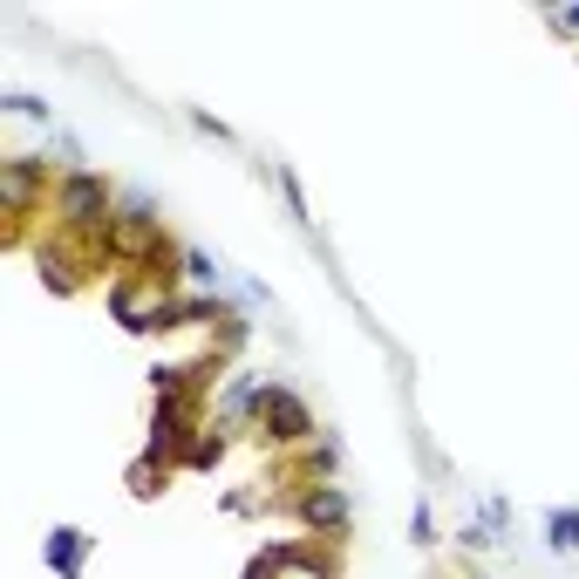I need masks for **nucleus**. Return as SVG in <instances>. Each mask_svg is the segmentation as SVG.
<instances>
[{
	"instance_id": "4",
	"label": "nucleus",
	"mask_w": 579,
	"mask_h": 579,
	"mask_svg": "<svg viewBox=\"0 0 579 579\" xmlns=\"http://www.w3.org/2000/svg\"><path fill=\"white\" fill-rule=\"evenodd\" d=\"M300 518H307L314 532H327V539H348V491L307 484V491H300Z\"/></svg>"
},
{
	"instance_id": "15",
	"label": "nucleus",
	"mask_w": 579,
	"mask_h": 579,
	"mask_svg": "<svg viewBox=\"0 0 579 579\" xmlns=\"http://www.w3.org/2000/svg\"><path fill=\"white\" fill-rule=\"evenodd\" d=\"M552 28H579V8H566V14H552Z\"/></svg>"
},
{
	"instance_id": "5",
	"label": "nucleus",
	"mask_w": 579,
	"mask_h": 579,
	"mask_svg": "<svg viewBox=\"0 0 579 579\" xmlns=\"http://www.w3.org/2000/svg\"><path fill=\"white\" fill-rule=\"evenodd\" d=\"M83 559H89V532L83 525H55V532H48V566L62 579H83Z\"/></svg>"
},
{
	"instance_id": "8",
	"label": "nucleus",
	"mask_w": 579,
	"mask_h": 579,
	"mask_svg": "<svg viewBox=\"0 0 579 579\" xmlns=\"http://www.w3.org/2000/svg\"><path fill=\"white\" fill-rule=\"evenodd\" d=\"M41 280L55 287V293H75V266H68V253H41Z\"/></svg>"
},
{
	"instance_id": "2",
	"label": "nucleus",
	"mask_w": 579,
	"mask_h": 579,
	"mask_svg": "<svg viewBox=\"0 0 579 579\" xmlns=\"http://www.w3.org/2000/svg\"><path fill=\"white\" fill-rule=\"evenodd\" d=\"M55 164H48V158H8V164H0V198H8V212L14 218H28L35 205H41V191L48 198H55Z\"/></svg>"
},
{
	"instance_id": "7",
	"label": "nucleus",
	"mask_w": 579,
	"mask_h": 579,
	"mask_svg": "<svg viewBox=\"0 0 579 579\" xmlns=\"http://www.w3.org/2000/svg\"><path fill=\"white\" fill-rule=\"evenodd\" d=\"M158 477H171V464H164V457H150V450H143V457L130 464V491H137V498H158Z\"/></svg>"
},
{
	"instance_id": "3",
	"label": "nucleus",
	"mask_w": 579,
	"mask_h": 579,
	"mask_svg": "<svg viewBox=\"0 0 579 579\" xmlns=\"http://www.w3.org/2000/svg\"><path fill=\"white\" fill-rule=\"evenodd\" d=\"M260 430L273 437V443H307L314 437V410L300 402L287 382H266V395H260Z\"/></svg>"
},
{
	"instance_id": "6",
	"label": "nucleus",
	"mask_w": 579,
	"mask_h": 579,
	"mask_svg": "<svg viewBox=\"0 0 579 579\" xmlns=\"http://www.w3.org/2000/svg\"><path fill=\"white\" fill-rule=\"evenodd\" d=\"M545 545L559 552V559H566V552H579V512H552L545 518Z\"/></svg>"
},
{
	"instance_id": "11",
	"label": "nucleus",
	"mask_w": 579,
	"mask_h": 579,
	"mask_svg": "<svg viewBox=\"0 0 579 579\" xmlns=\"http://www.w3.org/2000/svg\"><path fill=\"white\" fill-rule=\"evenodd\" d=\"M218 450H225V437H198L185 464H191V470H212V464H218Z\"/></svg>"
},
{
	"instance_id": "14",
	"label": "nucleus",
	"mask_w": 579,
	"mask_h": 579,
	"mask_svg": "<svg viewBox=\"0 0 579 579\" xmlns=\"http://www.w3.org/2000/svg\"><path fill=\"white\" fill-rule=\"evenodd\" d=\"M410 539H416V545H430V505H416V512H410Z\"/></svg>"
},
{
	"instance_id": "13",
	"label": "nucleus",
	"mask_w": 579,
	"mask_h": 579,
	"mask_svg": "<svg viewBox=\"0 0 579 579\" xmlns=\"http://www.w3.org/2000/svg\"><path fill=\"white\" fill-rule=\"evenodd\" d=\"M307 464H314L320 477H335V464H341V450H335V443H314V450H307Z\"/></svg>"
},
{
	"instance_id": "10",
	"label": "nucleus",
	"mask_w": 579,
	"mask_h": 579,
	"mask_svg": "<svg viewBox=\"0 0 579 579\" xmlns=\"http://www.w3.org/2000/svg\"><path fill=\"white\" fill-rule=\"evenodd\" d=\"M185 280H191V287H218V266H212L205 253H198V246L185 253Z\"/></svg>"
},
{
	"instance_id": "9",
	"label": "nucleus",
	"mask_w": 579,
	"mask_h": 579,
	"mask_svg": "<svg viewBox=\"0 0 579 579\" xmlns=\"http://www.w3.org/2000/svg\"><path fill=\"white\" fill-rule=\"evenodd\" d=\"M0 110H8V116H28V123H41V116H48V103H41V96H21V89H8V96H0Z\"/></svg>"
},
{
	"instance_id": "12",
	"label": "nucleus",
	"mask_w": 579,
	"mask_h": 579,
	"mask_svg": "<svg viewBox=\"0 0 579 579\" xmlns=\"http://www.w3.org/2000/svg\"><path fill=\"white\" fill-rule=\"evenodd\" d=\"M280 191H287V205H293V218H300V225H314V218H307V198H300V178H293L287 164H280Z\"/></svg>"
},
{
	"instance_id": "1",
	"label": "nucleus",
	"mask_w": 579,
	"mask_h": 579,
	"mask_svg": "<svg viewBox=\"0 0 579 579\" xmlns=\"http://www.w3.org/2000/svg\"><path fill=\"white\" fill-rule=\"evenodd\" d=\"M55 225L68 239H96V253H103V239H110V225H116V198L110 185L96 178V171H62V185H55Z\"/></svg>"
}]
</instances>
